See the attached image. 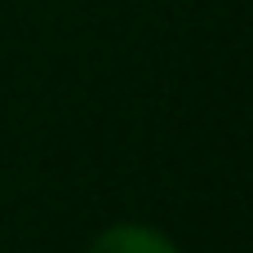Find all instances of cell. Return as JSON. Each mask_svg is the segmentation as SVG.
Listing matches in <instances>:
<instances>
[{
    "label": "cell",
    "mask_w": 253,
    "mask_h": 253,
    "mask_svg": "<svg viewBox=\"0 0 253 253\" xmlns=\"http://www.w3.org/2000/svg\"><path fill=\"white\" fill-rule=\"evenodd\" d=\"M89 253H182V249L147 222H111L89 240Z\"/></svg>",
    "instance_id": "6da1fadb"
}]
</instances>
